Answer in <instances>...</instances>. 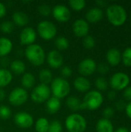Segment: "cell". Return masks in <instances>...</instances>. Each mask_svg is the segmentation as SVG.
Instances as JSON below:
<instances>
[{
	"label": "cell",
	"mask_w": 131,
	"mask_h": 132,
	"mask_svg": "<svg viewBox=\"0 0 131 132\" xmlns=\"http://www.w3.org/2000/svg\"><path fill=\"white\" fill-rule=\"evenodd\" d=\"M47 63L52 68H59L63 63V57L59 51L52 50L47 55Z\"/></svg>",
	"instance_id": "15"
},
{
	"label": "cell",
	"mask_w": 131,
	"mask_h": 132,
	"mask_svg": "<svg viewBox=\"0 0 131 132\" xmlns=\"http://www.w3.org/2000/svg\"><path fill=\"white\" fill-rule=\"evenodd\" d=\"M106 59L107 63L112 66L116 67L119 65L122 60V53L117 48H111L108 50L106 54Z\"/></svg>",
	"instance_id": "16"
},
{
	"label": "cell",
	"mask_w": 131,
	"mask_h": 132,
	"mask_svg": "<svg viewBox=\"0 0 131 132\" xmlns=\"http://www.w3.org/2000/svg\"><path fill=\"white\" fill-rule=\"evenodd\" d=\"M22 85L25 89H31L35 84V77L30 73H25L22 77Z\"/></svg>",
	"instance_id": "26"
},
{
	"label": "cell",
	"mask_w": 131,
	"mask_h": 132,
	"mask_svg": "<svg viewBox=\"0 0 131 132\" xmlns=\"http://www.w3.org/2000/svg\"><path fill=\"white\" fill-rule=\"evenodd\" d=\"M10 69L11 71L13 72L15 74L19 75L22 74L25 71V63L19 60H15L12 61L10 64Z\"/></svg>",
	"instance_id": "24"
},
{
	"label": "cell",
	"mask_w": 131,
	"mask_h": 132,
	"mask_svg": "<svg viewBox=\"0 0 131 132\" xmlns=\"http://www.w3.org/2000/svg\"><path fill=\"white\" fill-rule=\"evenodd\" d=\"M121 61L123 62L124 66L131 67V47H127L124 50L122 53Z\"/></svg>",
	"instance_id": "31"
},
{
	"label": "cell",
	"mask_w": 131,
	"mask_h": 132,
	"mask_svg": "<svg viewBox=\"0 0 131 132\" xmlns=\"http://www.w3.org/2000/svg\"><path fill=\"white\" fill-rule=\"evenodd\" d=\"M55 45L59 50H66L69 47V41L64 36H59L55 40Z\"/></svg>",
	"instance_id": "29"
},
{
	"label": "cell",
	"mask_w": 131,
	"mask_h": 132,
	"mask_svg": "<svg viewBox=\"0 0 131 132\" xmlns=\"http://www.w3.org/2000/svg\"><path fill=\"white\" fill-rule=\"evenodd\" d=\"M52 73L47 69H43L39 73V80L43 84H49L52 82Z\"/></svg>",
	"instance_id": "28"
},
{
	"label": "cell",
	"mask_w": 131,
	"mask_h": 132,
	"mask_svg": "<svg viewBox=\"0 0 131 132\" xmlns=\"http://www.w3.org/2000/svg\"><path fill=\"white\" fill-rule=\"evenodd\" d=\"M65 125L69 132H84L86 129L87 123L83 116L74 113L66 118Z\"/></svg>",
	"instance_id": "4"
},
{
	"label": "cell",
	"mask_w": 131,
	"mask_h": 132,
	"mask_svg": "<svg viewBox=\"0 0 131 132\" xmlns=\"http://www.w3.org/2000/svg\"><path fill=\"white\" fill-rule=\"evenodd\" d=\"M83 46L86 50H91L95 46L96 41H95V39L92 36L87 35L86 36L84 37L83 41Z\"/></svg>",
	"instance_id": "33"
},
{
	"label": "cell",
	"mask_w": 131,
	"mask_h": 132,
	"mask_svg": "<svg viewBox=\"0 0 131 132\" xmlns=\"http://www.w3.org/2000/svg\"><path fill=\"white\" fill-rule=\"evenodd\" d=\"M97 63L94 60L91 58H86L83 60L78 66L79 73L83 77H88L92 75L97 70Z\"/></svg>",
	"instance_id": "10"
},
{
	"label": "cell",
	"mask_w": 131,
	"mask_h": 132,
	"mask_svg": "<svg viewBox=\"0 0 131 132\" xmlns=\"http://www.w3.org/2000/svg\"><path fill=\"white\" fill-rule=\"evenodd\" d=\"M98 72L101 74H107L110 71L109 66L106 63H100L97 67Z\"/></svg>",
	"instance_id": "39"
},
{
	"label": "cell",
	"mask_w": 131,
	"mask_h": 132,
	"mask_svg": "<svg viewBox=\"0 0 131 132\" xmlns=\"http://www.w3.org/2000/svg\"><path fill=\"white\" fill-rule=\"evenodd\" d=\"M5 13H6V7L3 3L0 2V18H2L5 15Z\"/></svg>",
	"instance_id": "44"
},
{
	"label": "cell",
	"mask_w": 131,
	"mask_h": 132,
	"mask_svg": "<svg viewBox=\"0 0 131 132\" xmlns=\"http://www.w3.org/2000/svg\"><path fill=\"white\" fill-rule=\"evenodd\" d=\"M96 3L100 7H105L107 4V2L106 1H97Z\"/></svg>",
	"instance_id": "47"
},
{
	"label": "cell",
	"mask_w": 131,
	"mask_h": 132,
	"mask_svg": "<svg viewBox=\"0 0 131 132\" xmlns=\"http://www.w3.org/2000/svg\"><path fill=\"white\" fill-rule=\"evenodd\" d=\"M103 103V97L99 90H90L84 96L81 109H87L90 111L97 110Z\"/></svg>",
	"instance_id": "2"
},
{
	"label": "cell",
	"mask_w": 131,
	"mask_h": 132,
	"mask_svg": "<svg viewBox=\"0 0 131 132\" xmlns=\"http://www.w3.org/2000/svg\"><path fill=\"white\" fill-rule=\"evenodd\" d=\"M51 91L53 96L58 99L66 97L70 91V85L67 80L62 77H57L51 82Z\"/></svg>",
	"instance_id": "5"
},
{
	"label": "cell",
	"mask_w": 131,
	"mask_h": 132,
	"mask_svg": "<svg viewBox=\"0 0 131 132\" xmlns=\"http://www.w3.org/2000/svg\"><path fill=\"white\" fill-rule=\"evenodd\" d=\"M49 127V121L45 118H39L35 125V128L37 132H47Z\"/></svg>",
	"instance_id": "27"
},
{
	"label": "cell",
	"mask_w": 131,
	"mask_h": 132,
	"mask_svg": "<svg viewBox=\"0 0 131 132\" xmlns=\"http://www.w3.org/2000/svg\"><path fill=\"white\" fill-rule=\"evenodd\" d=\"M124 111H125V113H126V115L127 116V118L131 120V101L127 104Z\"/></svg>",
	"instance_id": "43"
},
{
	"label": "cell",
	"mask_w": 131,
	"mask_h": 132,
	"mask_svg": "<svg viewBox=\"0 0 131 132\" xmlns=\"http://www.w3.org/2000/svg\"><path fill=\"white\" fill-rule=\"evenodd\" d=\"M123 96H124V98L125 99V101H127L128 102H130L131 101V86H128L127 88H125V89L124 90Z\"/></svg>",
	"instance_id": "42"
},
{
	"label": "cell",
	"mask_w": 131,
	"mask_h": 132,
	"mask_svg": "<svg viewBox=\"0 0 131 132\" xmlns=\"http://www.w3.org/2000/svg\"><path fill=\"white\" fill-rule=\"evenodd\" d=\"M12 50V43L10 39L2 37L0 38V56H7Z\"/></svg>",
	"instance_id": "21"
},
{
	"label": "cell",
	"mask_w": 131,
	"mask_h": 132,
	"mask_svg": "<svg viewBox=\"0 0 131 132\" xmlns=\"http://www.w3.org/2000/svg\"><path fill=\"white\" fill-rule=\"evenodd\" d=\"M74 87L80 92H87L90 89V82L84 77H77L73 82Z\"/></svg>",
	"instance_id": "19"
},
{
	"label": "cell",
	"mask_w": 131,
	"mask_h": 132,
	"mask_svg": "<svg viewBox=\"0 0 131 132\" xmlns=\"http://www.w3.org/2000/svg\"><path fill=\"white\" fill-rule=\"evenodd\" d=\"M126 105H127V103L125 102V101L124 100H119L117 101L116 103H115V108L120 111H124L125 110V108H126Z\"/></svg>",
	"instance_id": "40"
},
{
	"label": "cell",
	"mask_w": 131,
	"mask_h": 132,
	"mask_svg": "<svg viewBox=\"0 0 131 132\" xmlns=\"http://www.w3.org/2000/svg\"><path fill=\"white\" fill-rule=\"evenodd\" d=\"M115 114V110L111 108V107H107L103 111V118H106V119H110L111 118L113 117Z\"/></svg>",
	"instance_id": "38"
},
{
	"label": "cell",
	"mask_w": 131,
	"mask_h": 132,
	"mask_svg": "<svg viewBox=\"0 0 131 132\" xmlns=\"http://www.w3.org/2000/svg\"><path fill=\"white\" fill-rule=\"evenodd\" d=\"M130 79H131V77H130Z\"/></svg>",
	"instance_id": "51"
},
{
	"label": "cell",
	"mask_w": 131,
	"mask_h": 132,
	"mask_svg": "<svg viewBox=\"0 0 131 132\" xmlns=\"http://www.w3.org/2000/svg\"><path fill=\"white\" fill-rule=\"evenodd\" d=\"M14 29V23L10 21H5L1 25V30L2 32L10 34Z\"/></svg>",
	"instance_id": "34"
},
{
	"label": "cell",
	"mask_w": 131,
	"mask_h": 132,
	"mask_svg": "<svg viewBox=\"0 0 131 132\" xmlns=\"http://www.w3.org/2000/svg\"><path fill=\"white\" fill-rule=\"evenodd\" d=\"M103 17V12L101 9L95 7L92 8L86 14V22H91V23H96L102 20Z\"/></svg>",
	"instance_id": "17"
},
{
	"label": "cell",
	"mask_w": 131,
	"mask_h": 132,
	"mask_svg": "<svg viewBox=\"0 0 131 132\" xmlns=\"http://www.w3.org/2000/svg\"><path fill=\"white\" fill-rule=\"evenodd\" d=\"M37 31L39 36L45 40L53 39L57 33L56 26L49 21H42L37 26Z\"/></svg>",
	"instance_id": "7"
},
{
	"label": "cell",
	"mask_w": 131,
	"mask_h": 132,
	"mask_svg": "<svg viewBox=\"0 0 131 132\" xmlns=\"http://www.w3.org/2000/svg\"><path fill=\"white\" fill-rule=\"evenodd\" d=\"M90 30L89 23L83 19H76L73 24V31L77 37H85Z\"/></svg>",
	"instance_id": "12"
},
{
	"label": "cell",
	"mask_w": 131,
	"mask_h": 132,
	"mask_svg": "<svg viewBox=\"0 0 131 132\" xmlns=\"http://www.w3.org/2000/svg\"><path fill=\"white\" fill-rule=\"evenodd\" d=\"M54 19L60 22H65L69 20L71 14L69 9L63 5H56L52 11Z\"/></svg>",
	"instance_id": "11"
},
{
	"label": "cell",
	"mask_w": 131,
	"mask_h": 132,
	"mask_svg": "<svg viewBox=\"0 0 131 132\" xmlns=\"http://www.w3.org/2000/svg\"><path fill=\"white\" fill-rule=\"evenodd\" d=\"M114 132H130L129 129L126 127H120L118 128H117Z\"/></svg>",
	"instance_id": "46"
},
{
	"label": "cell",
	"mask_w": 131,
	"mask_h": 132,
	"mask_svg": "<svg viewBox=\"0 0 131 132\" xmlns=\"http://www.w3.org/2000/svg\"><path fill=\"white\" fill-rule=\"evenodd\" d=\"M14 121L15 125L21 128H29L33 125L32 117L25 112L17 113L14 117Z\"/></svg>",
	"instance_id": "13"
},
{
	"label": "cell",
	"mask_w": 131,
	"mask_h": 132,
	"mask_svg": "<svg viewBox=\"0 0 131 132\" xmlns=\"http://www.w3.org/2000/svg\"><path fill=\"white\" fill-rule=\"evenodd\" d=\"M5 98V93L2 88H0V101H3Z\"/></svg>",
	"instance_id": "48"
},
{
	"label": "cell",
	"mask_w": 131,
	"mask_h": 132,
	"mask_svg": "<svg viewBox=\"0 0 131 132\" xmlns=\"http://www.w3.org/2000/svg\"><path fill=\"white\" fill-rule=\"evenodd\" d=\"M95 86L97 87V88L99 90L104 91V90H107V88H108V82H107V79L104 78L103 77H100L96 80Z\"/></svg>",
	"instance_id": "32"
},
{
	"label": "cell",
	"mask_w": 131,
	"mask_h": 132,
	"mask_svg": "<svg viewBox=\"0 0 131 132\" xmlns=\"http://www.w3.org/2000/svg\"><path fill=\"white\" fill-rule=\"evenodd\" d=\"M61 107V102L60 100L53 97H50L46 103V108L49 113L50 114H56V112L59 111V110L60 109Z\"/></svg>",
	"instance_id": "22"
},
{
	"label": "cell",
	"mask_w": 131,
	"mask_h": 132,
	"mask_svg": "<svg viewBox=\"0 0 131 132\" xmlns=\"http://www.w3.org/2000/svg\"><path fill=\"white\" fill-rule=\"evenodd\" d=\"M130 82V77L124 72H117L112 75L110 79V86L114 91L124 90Z\"/></svg>",
	"instance_id": "6"
},
{
	"label": "cell",
	"mask_w": 131,
	"mask_h": 132,
	"mask_svg": "<svg viewBox=\"0 0 131 132\" xmlns=\"http://www.w3.org/2000/svg\"><path fill=\"white\" fill-rule=\"evenodd\" d=\"M81 104H82V101L76 97H69L66 101V106L73 111H77L80 110Z\"/></svg>",
	"instance_id": "25"
},
{
	"label": "cell",
	"mask_w": 131,
	"mask_h": 132,
	"mask_svg": "<svg viewBox=\"0 0 131 132\" xmlns=\"http://www.w3.org/2000/svg\"><path fill=\"white\" fill-rule=\"evenodd\" d=\"M10 117H11V110L5 105H1L0 106V118L2 120H7Z\"/></svg>",
	"instance_id": "36"
},
{
	"label": "cell",
	"mask_w": 131,
	"mask_h": 132,
	"mask_svg": "<svg viewBox=\"0 0 131 132\" xmlns=\"http://www.w3.org/2000/svg\"><path fill=\"white\" fill-rule=\"evenodd\" d=\"M38 12L42 16H48V15H50V13L52 12V9H51L50 6L49 5L42 4V5H40L38 7Z\"/></svg>",
	"instance_id": "37"
},
{
	"label": "cell",
	"mask_w": 131,
	"mask_h": 132,
	"mask_svg": "<svg viewBox=\"0 0 131 132\" xmlns=\"http://www.w3.org/2000/svg\"><path fill=\"white\" fill-rule=\"evenodd\" d=\"M36 39V32L31 27H26L22 30L19 35V40L22 45L29 46L33 44Z\"/></svg>",
	"instance_id": "14"
},
{
	"label": "cell",
	"mask_w": 131,
	"mask_h": 132,
	"mask_svg": "<svg viewBox=\"0 0 131 132\" xmlns=\"http://www.w3.org/2000/svg\"><path fill=\"white\" fill-rule=\"evenodd\" d=\"M25 54L27 60L34 66H41L45 61V52L39 45L32 44L28 46L25 50Z\"/></svg>",
	"instance_id": "3"
},
{
	"label": "cell",
	"mask_w": 131,
	"mask_h": 132,
	"mask_svg": "<svg viewBox=\"0 0 131 132\" xmlns=\"http://www.w3.org/2000/svg\"><path fill=\"white\" fill-rule=\"evenodd\" d=\"M130 22H131V14H130Z\"/></svg>",
	"instance_id": "49"
},
{
	"label": "cell",
	"mask_w": 131,
	"mask_h": 132,
	"mask_svg": "<svg viewBox=\"0 0 131 132\" xmlns=\"http://www.w3.org/2000/svg\"><path fill=\"white\" fill-rule=\"evenodd\" d=\"M107 97L110 101H113L115 100V98L117 97V93L114 90H110L108 94H107Z\"/></svg>",
	"instance_id": "45"
},
{
	"label": "cell",
	"mask_w": 131,
	"mask_h": 132,
	"mask_svg": "<svg viewBox=\"0 0 131 132\" xmlns=\"http://www.w3.org/2000/svg\"><path fill=\"white\" fill-rule=\"evenodd\" d=\"M12 17L14 24L19 26H24L29 22V16L25 12L21 11L14 12Z\"/></svg>",
	"instance_id": "20"
},
{
	"label": "cell",
	"mask_w": 131,
	"mask_h": 132,
	"mask_svg": "<svg viewBox=\"0 0 131 132\" xmlns=\"http://www.w3.org/2000/svg\"><path fill=\"white\" fill-rule=\"evenodd\" d=\"M129 131H130V132H131V128L130 129H129Z\"/></svg>",
	"instance_id": "50"
},
{
	"label": "cell",
	"mask_w": 131,
	"mask_h": 132,
	"mask_svg": "<svg viewBox=\"0 0 131 132\" xmlns=\"http://www.w3.org/2000/svg\"><path fill=\"white\" fill-rule=\"evenodd\" d=\"M106 15L110 23L115 27L122 26L127 19V12L126 9L119 4L108 5L106 10Z\"/></svg>",
	"instance_id": "1"
},
{
	"label": "cell",
	"mask_w": 131,
	"mask_h": 132,
	"mask_svg": "<svg viewBox=\"0 0 131 132\" xmlns=\"http://www.w3.org/2000/svg\"><path fill=\"white\" fill-rule=\"evenodd\" d=\"M86 1L84 0H70L69 1V6L75 11H80L86 6Z\"/></svg>",
	"instance_id": "30"
},
{
	"label": "cell",
	"mask_w": 131,
	"mask_h": 132,
	"mask_svg": "<svg viewBox=\"0 0 131 132\" xmlns=\"http://www.w3.org/2000/svg\"><path fill=\"white\" fill-rule=\"evenodd\" d=\"M96 130L97 132H114V127L110 120L103 118L97 122Z\"/></svg>",
	"instance_id": "18"
},
{
	"label": "cell",
	"mask_w": 131,
	"mask_h": 132,
	"mask_svg": "<svg viewBox=\"0 0 131 132\" xmlns=\"http://www.w3.org/2000/svg\"><path fill=\"white\" fill-rule=\"evenodd\" d=\"M63 131V127L61 123L57 121L54 120L51 123H49V130L47 132H62Z\"/></svg>",
	"instance_id": "35"
},
{
	"label": "cell",
	"mask_w": 131,
	"mask_h": 132,
	"mask_svg": "<svg viewBox=\"0 0 131 132\" xmlns=\"http://www.w3.org/2000/svg\"><path fill=\"white\" fill-rule=\"evenodd\" d=\"M28 93L24 88L17 87L11 91L8 96L9 103L15 107L24 104L28 100Z\"/></svg>",
	"instance_id": "9"
},
{
	"label": "cell",
	"mask_w": 131,
	"mask_h": 132,
	"mask_svg": "<svg viewBox=\"0 0 131 132\" xmlns=\"http://www.w3.org/2000/svg\"><path fill=\"white\" fill-rule=\"evenodd\" d=\"M50 93L51 90L48 85L41 84L33 89L31 94V98L34 102L41 104L50 98Z\"/></svg>",
	"instance_id": "8"
},
{
	"label": "cell",
	"mask_w": 131,
	"mask_h": 132,
	"mask_svg": "<svg viewBox=\"0 0 131 132\" xmlns=\"http://www.w3.org/2000/svg\"><path fill=\"white\" fill-rule=\"evenodd\" d=\"M12 80V73L6 69H0V88L8 85Z\"/></svg>",
	"instance_id": "23"
},
{
	"label": "cell",
	"mask_w": 131,
	"mask_h": 132,
	"mask_svg": "<svg viewBox=\"0 0 131 132\" xmlns=\"http://www.w3.org/2000/svg\"><path fill=\"white\" fill-rule=\"evenodd\" d=\"M72 70L69 67L65 66L61 69V74L64 77H69L72 75Z\"/></svg>",
	"instance_id": "41"
}]
</instances>
